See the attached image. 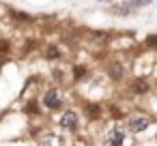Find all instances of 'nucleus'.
<instances>
[{
	"label": "nucleus",
	"instance_id": "obj_1",
	"mask_svg": "<svg viewBox=\"0 0 157 146\" xmlns=\"http://www.w3.org/2000/svg\"><path fill=\"white\" fill-rule=\"evenodd\" d=\"M153 116H148V114H133V116H129L127 118V129L131 131V133H144L146 129H151L153 127Z\"/></svg>",
	"mask_w": 157,
	"mask_h": 146
},
{
	"label": "nucleus",
	"instance_id": "obj_2",
	"mask_svg": "<svg viewBox=\"0 0 157 146\" xmlns=\"http://www.w3.org/2000/svg\"><path fill=\"white\" fill-rule=\"evenodd\" d=\"M41 103H43L48 110H52V112H58V110H63V107H65V101H63V97H60V90H58V86H50V88L43 92V99H41Z\"/></svg>",
	"mask_w": 157,
	"mask_h": 146
},
{
	"label": "nucleus",
	"instance_id": "obj_3",
	"mask_svg": "<svg viewBox=\"0 0 157 146\" xmlns=\"http://www.w3.org/2000/svg\"><path fill=\"white\" fill-rule=\"evenodd\" d=\"M58 125L65 129V131H78L80 129V114L75 112V110H65L63 112V116H60V120H58Z\"/></svg>",
	"mask_w": 157,
	"mask_h": 146
},
{
	"label": "nucleus",
	"instance_id": "obj_4",
	"mask_svg": "<svg viewBox=\"0 0 157 146\" xmlns=\"http://www.w3.org/2000/svg\"><path fill=\"white\" fill-rule=\"evenodd\" d=\"M129 90H131L133 95L144 97V95H148V92L153 90V86H151V82H148L146 77H133V80L129 82Z\"/></svg>",
	"mask_w": 157,
	"mask_h": 146
},
{
	"label": "nucleus",
	"instance_id": "obj_5",
	"mask_svg": "<svg viewBox=\"0 0 157 146\" xmlns=\"http://www.w3.org/2000/svg\"><path fill=\"white\" fill-rule=\"evenodd\" d=\"M125 137H127L125 129L123 127H114V129H110L105 133V144L108 146H123L125 144Z\"/></svg>",
	"mask_w": 157,
	"mask_h": 146
},
{
	"label": "nucleus",
	"instance_id": "obj_6",
	"mask_svg": "<svg viewBox=\"0 0 157 146\" xmlns=\"http://www.w3.org/2000/svg\"><path fill=\"white\" fill-rule=\"evenodd\" d=\"M84 112H86V116H88L90 120H99L101 114H103V107H101L99 103H86V105H84Z\"/></svg>",
	"mask_w": 157,
	"mask_h": 146
},
{
	"label": "nucleus",
	"instance_id": "obj_7",
	"mask_svg": "<svg viewBox=\"0 0 157 146\" xmlns=\"http://www.w3.org/2000/svg\"><path fill=\"white\" fill-rule=\"evenodd\" d=\"M43 56L48 60H60L63 58V50H60V45H48L43 50Z\"/></svg>",
	"mask_w": 157,
	"mask_h": 146
},
{
	"label": "nucleus",
	"instance_id": "obj_8",
	"mask_svg": "<svg viewBox=\"0 0 157 146\" xmlns=\"http://www.w3.org/2000/svg\"><path fill=\"white\" fill-rule=\"evenodd\" d=\"M110 13H112V15H118V17H127V15H131V13H133V9H131L127 2H123V5L110 7Z\"/></svg>",
	"mask_w": 157,
	"mask_h": 146
},
{
	"label": "nucleus",
	"instance_id": "obj_9",
	"mask_svg": "<svg viewBox=\"0 0 157 146\" xmlns=\"http://www.w3.org/2000/svg\"><path fill=\"white\" fill-rule=\"evenodd\" d=\"M11 17H13L15 22H20V24H33V22H35L33 15H28V13H24V11H11Z\"/></svg>",
	"mask_w": 157,
	"mask_h": 146
},
{
	"label": "nucleus",
	"instance_id": "obj_10",
	"mask_svg": "<svg viewBox=\"0 0 157 146\" xmlns=\"http://www.w3.org/2000/svg\"><path fill=\"white\" fill-rule=\"evenodd\" d=\"M24 112H26L28 116H39V114H41V107H39V101H35V99H33V101H28V103L24 105Z\"/></svg>",
	"mask_w": 157,
	"mask_h": 146
},
{
	"label": "nucleus",
	"instance_id": "obj_11",
	"mask_svg": "<svg viewBox=\"0 0 157 146\" xmlns=\"http://www.w3.org/2000/svg\"><path fill=\"white\" fill-rule=\"evenodd\" d=\"M84 75H88V69H86V67H73V69H71V77H73L75 82L82 80Z\"/></svg>",
	"mask_w": 157,
	"mask_h": 146
},
{
	"label": "nucleus",
	"instance_id": "obj_12",
	"mask_svg": "<svg viewBox=\"0 0 157 146\" xmlns=\"http://www.w3.org/2000/svg\"><path fill=\"white\" fill-rule=\"evenodd\" d=\"M125 2L136 11V9H142V7H148L151 2H153V0H125Z\"/></svg>",
	"mask_w": 157,
	"mask_h": 146
},
{
	"label": "nucleus",
	"instance_id": "obj_13",
	"mask_svg": "<svg viewBox=\"0 0 157 146\" xmlns=\"http://www.w3.org/2000/svg\"><path fill=\"white\" fill-rule=\"evenodd\" d=\"M11 52V43L9 41H0V56H5Z\"/></svg>",
	"mask_w": 157,
	"mask_h": 146
},
{
	"label": "nucleus",
	"instance_id": "obj_14",
	"mask_svg": "<svg viewBox=\"0 0 157 146\" xmlns=\"http://www.w3.org/2000/svg\"><path fill=\"white\" fill-rule=\"evenodd\" d=\"M155 43H157V37H155V35H148V39H146V47H148V52L155 50Z\"/></svg>",
	"mask_w": 157,
	"mask_h": 146
},
{
	"label": "nucleus",
	"instance_id": "obj_15",
	"mask_svg": "<svg viewBox=\"0 0 157 146\" xmlns=\"http://www.w3.org/2000/svg\"><path fill=\"white\" fill-rule=\"evenodd\" d=\"M99 2H110V0H99Z\"/></svg>",
	"mask_w": 157,
	"mask_h": 146
}]
</instances>
